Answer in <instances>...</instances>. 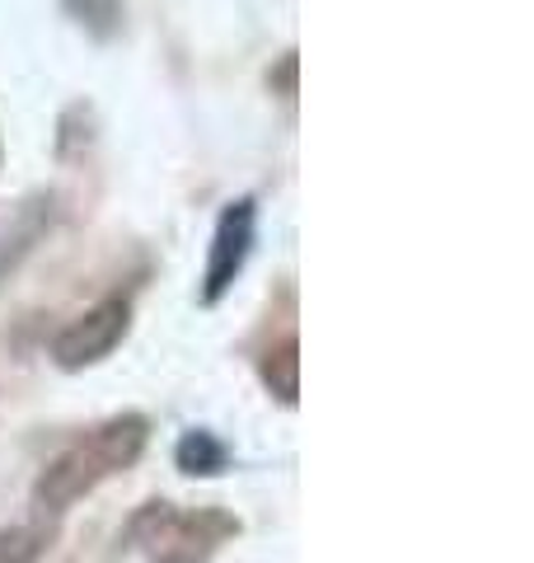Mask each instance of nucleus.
Returning a JSON list of instances; mask_svg holds the SVG:
<instances>
[{
  "mask_svg": "<svg viewBox=\"0 0 534 563\" xmlns=\"http://www.w3.org/2000/svg\"><path fill=\"white\" fill-rule=\"evenodd\" d=\"M141 446H146V418L141 413H122L99 422L94 432H85L80 442H70L57 461L38 474V498L43 512H66L70 503H80L85 493H94L103 479H113L118 470L136 465Z\"/></svg>",
  "mask_w": 534,
  "mask_h": 563,
  "instance_id": "obj_1",
  "label": "nucleus"
},
{
  "mask_svg": "<svg viewBox=\"0 0 534 563\" xmlns=\"http://www.w3.org/2000/svg\"><path fill=\"white\" fill-rule=\"evenodd\" d=\"M132 544L146 563H211L230 536H240V521L221 507H174L146 503L132 517Z\"/></svg>",
  "mask_w": 534,
  "mask_h": 563,
  "instance_id": "obj_2",
  "label": "nucleus"
},
{
  "mask_svg": "<svg viewBox=\"0 0 534 563\" xmlns=\"http://www.w3.org/2000/svg\"><path fill=\"white\" fill-rule=\"evenodd\" d=\"M122 333H127V301H99L94 310H85L80 320H70L57 333L52 357H57V366H66V372H80V366H94L109 357L122 343Z\"/></svg>",
  "mask_w": 534,
  "mask_h": 563,
  "instance_id": "obj_3",
  "label": "nucleus"
},
{
  "mask_svg": "<svg viewBox=\"0 0 534 563\" xmlns=\"http://www.w3.org/2000/svg\"><path fill=\"white\" fill-rule=\"evenodd\" d=\"M254 250V202L240 198L221 211V225H216V240H211V263H207V287H202V301H221L230 291V282L244 273V258Z\"/></svg>",
  "mask_w": 534,
  "mask_h": 563,
  "instance_id": "obj_4",
  "label": "nucleus"
},
{
  "mask_svg": "<svg viewBox=\"0 0 534 563\" xmlns=\"http://www.w3.org/2000/svg\"><path fill=\"white\" fill-rule=\"evenodd\" d=\"M296 372H300L296 339H281V343H277V347L263 357V380H267V390H272L281 404H296V395H300V380H296Z\"/></svg>",
  "mask_w": 534,
  "mask_h": 563,
  "instance_id": "obj_5",
  "label": "nucleus"
},
{
  "mask_svg": "<svg viewBox=\"0 0 534 563\" xmlns=\"http://www.w3.org/2000/svg\"><path fill=\"white\" fill-rule=\"evenodd\" d=\"M225 461L230 455L211 432H188L183 442H178V470L183 474H221Z\"/></svg>",
  "mask_w": 534,
  "mask_h": 563,
  "instance_id": "obj_6",
  "label": "nucleus"
},
{
  "mask_svg": "<svg viewBox=\"0 0 534 563\" xmlns=\"http://www.w3.org/2000/svg\"><path fill=\"white\" fill-rule=\"evenodd\" d=\"M47 550V536L38 526H5L0 531V563H38Z\"/></svg>",
  "mask_w": 534,
  "mask_h": 563,
  "instance_id": "obj_7",
  "label": "nucleus"
}]
</instances>
